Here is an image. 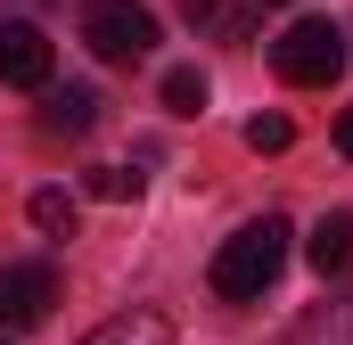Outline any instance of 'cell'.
<instances>
[{
  "instance_id": "obj_5",
  "label": "cell",
  "mask_w": 353,
  "mask_h": 345,
  "mask_svg": "<svg viewBox=\"0 0 353 345\" xmlns=\"http://www.w3.org/2000/svg\"><path fill=\"white\" fill-rule=\"evenodd\" d=\"M50 33L41 25H0V83H17V90H41L50 83Z\"/></svg>"
},
{
  "instance_id": "obj_14",
  "label": "cell",
  "mask_w": 353,
  "mask_h": 345,
  "mask_svg": "<svg viewBox=\"0 0 353 345\" xmlns=\"http://www.w3.org/2000/svg\"><path fill=\"white\" fill-rule=\"evenodd\" d=\"M90 197H140V172L132 165H90Z\"/></svg>"
},
{
  "instance_id": "obj_7",
  "label": "cell",
  "mask_w": 353,
  "mask_h": 345,
  "mask_svg": "<svg viewBox=\"0 0 353 345\" xmlns=\"http://www.w3.org/2000/svg\"><path fill=\"white\" fill-rule=\"evenodd\" d=\"M304 263L321 279H353V214H321L312 239H304Z\"/></svg>"
},
{
  "instance_id": "obj_4",
  "label": "cell",
  "mask_w": 353,
  "mask_h": 345,
  "mask_svg": "<svg viewBox=\"0 0 353 345\" xmlns=\"http://www.w3.org/2000/svg\"><path fill=\"white\" fill-rule=\"evenodd\" d=\"M58 304V271L50 263H0V329H41Z\"/></svg>"
},
{
  "instance_id": "obj_8",
  "label": "cell",
  "mask_w": 353,
  "mask_h": 345,
  "mask_svg": "<svg viewBox=\"0 0 353 345\" xmlns=\"http://www.w3.org/2000/svg\"><path fill=\"white\" fill-rule=\"evenodd\" d=\"M83 345H173V321H165V313H115V321H99Z\"/></svg>"
},
{
  "instance_id": "obj_10",
  "label": "cell",
  "mask_w": 353,
  "mask_h": 345,
  "mask_svg": "<svg viewBox=\"0 0 353 345\" xmlns=\"http://www.w3.org/2000/svg\"><path fill=\"white\" fill-rule=\"evenodd\" d=\"M25 214H33V230H41V239H74V222H83V206H74L66 189H33V206H25Z\"/></svg>"
},
{
  "instance_id": "obj_9",
  "label": "cell",
  "mask_w": 353,
  "mask_h": 345,
  "mask_svg": "<svg viewBox=\"0 0 353 345\" xmlns=\"http://www.w3.org/2000/svg\"><path fill=\"white\" fill-rule=\"evenodd\" d=\"M181 17H189V25H205V33H214V41H230V50L247 41V8H239V0H181Z\"/></svg>"
},
{
  "instance_id": "obj_12",
  "label": "cell",
  "mask_w": 353,
  "mask_h": 345,
  "mask_svg": "<svg viewBox=\"0 0 353 345\" xmlns=\"http://www.w3.org/2000/svg\"><path fill=\"white\" fill-rule=\"evenodd\" d=\"M205 99H214V83H205L197 66H173V75H165V107H173V115H205Z\"/></svg>"
},
{
  "instance_id": "obj_15",
  "label": "cell",
  "mask_w": 353,
  "mask_h": 345,
  "mask_svg": "<svg viewBox=\"0 0 353 345\" xmlns=\"http://www.w3.org/2000/svg\"><path fill=\"white\" fill-rule=\"evenodd\" d=\"M337 148H345V157H353V115H345V124H337Z\"/></svg>"
},
{
  "instance_id": "obj_13",
  "label": "cell",
  "mask_w": 353,
  "mask_h": 345,
  "mask_svg": "<svg viewBox=\"0 0 353 345\" xmlns=\"http://www.w3.org/2000/svg\"><path fill=\"white\" fill-rule=\"evenodd\" d=\"M288 140H296V124H288V115H255V124H247V148H255V157H279Z\"/></svg>"
},
{
  "instance_id": "obj_16",
  "label": "cell",
  "mask_w": 353,
  "mask_h": 345,
  "mask_svg": "<svg viewBox=\"0 0 353 345\" xmlns=\"http://www.w3.org/2000/svg\"><path fill=\"white\" fill-rule=\"evenodd\" d=\"M263 8H288V0H263Z\"/></svg>"
},
{
  "instance_id": "obj_11",
  "label": "cell",
  "mask_w": 353,
  "mask_h": 345,
  "mask_svg": "<svg viewBox=\"0 0 353 345\" xmlns=\"http://www.w3.org/2000/svg\"><path fill=\"white\" fill-rule=\"evenodd\" d=\"M288 345H353V304H321V313H304Z\"/></svg>"
},
{
  "instance_id": "obj_3",
  "label": "cell",
  "mask_w": 353,
  "mask_h": 345,
  "mask_svg": "<svg viewBox=\"0 0 353 345\" xmlns=\"http://www.w3.org/2000/svg\"><path fill=\"white\" fill-rule=\"evenodd\" d=\"M83 41L107 66H140V58L157 50V17H148L140 0H90L83 8Z\"/></svg>"
},
{
  "instance_id": "obj_1",
  "label": "cell",
  "mask_w": 353,
  "mask_h": 345,
  "mask_svg": "<svg viewBox=\"0 0 353 345\" xmlns=\"http://www.w3.org/2000/svg\"><path fill=\"white\" fill-rule=\"evenodd\" d=\"M288 222L263 214V222H247V230H230L222 239V255H214V296L222 304H263V288L288 271Z\"/></svg>"
},
{
  "instance_id": "obj_6",
  "label": "cell",
  "mask_w": 353,
  "mask_h": 345,
  "mask_svg": "<svg viewBox=\"0 0 353 345\" xmlns=\"http://www.w3.org/2000/svg\"><path fill=\"white\" fill-rule=\"evenodd\" d=\"M90 124H99V90L90 83H66V90L41 83V132H50V140H83Z\"/></svg>"
},
{
  "instance_id": "obj_2",
  "label": "cell",
  "mask_w": 353,
  "mask_h": 345,
  "mask_svg": "<svg viewBox=\"0 0 353 345\" xmlns=\"http://www.w3.org/2000/svg\"><path fill=\"white\" fill-rule=\"evenodd\" d=\"M271 66H279V83H296V90H329L337 75H345V25L296 17V25L271 41Z\"/></svg>"
}]
</instances>
